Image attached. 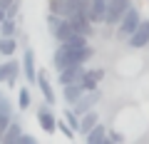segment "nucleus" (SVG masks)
Returning a JSON list of instances; mask_svg holds the SVG:
<instances>
[{
  "mask_svg": "<svg viewBox=\"0 0 149 144\" xmlns=\"http://www.w3.org/2000/svg\"><path fill=\"white\" fill-rule=\"evenodd\" d=\"M17 47H20L17 38H8V35H0V55H3V57H13V55L17 52Z\"/></svg>",
  "mask_w": 149,
  "mask_h": 144,
  "instance_id": "20",
  "label": "nucleus"
},
{
  "mask_svg": "<svg viewBox=\"0 0 149 144\" xmlns=\"http://www.w3.org/2000/svg\"><path fill=\"white\" fill-rule=\"evenodd\" d=\"M107 134H109V129L102 122H97L95 127L85 134V139H87V144H109V137H107Z\"/></svg>",
  "mask_w": 149,
  "mask_h": 144,
  "instance_id": "17",
  "label": "nucleus"
},
{
  "mask_svg": "<svg viewBox=\"0 0 149 144\" xmlns=\"http://www.w3.org/2000/svg\"><path fill=\"white\" fill-rule=\"evenodd\" d=\"M37 62H35V50L30 45H25L22 50V77H25L27 85H37Z\"/></svg>",
  "mask_w": 149,
  "mask_h": 144,
  "instance_id": "5",
  "label": "nucleus"
},
{
  "mask_svg": "<svg viewBox=\"0 0 149 144\" xmlns=\"http://www.w3.org/2000/svg\"><path fill=\"white\" fill-rule=\"evenodd\" d=\"M142 20H144V17H142V13H139V8L132 5V8L122 15V20L114 25V27H117V38H119V40H127L129 35L139 27V22H142Z\"/></svg>",
  "mask_w": 149,
  "mask_h": 144,
  "instance_id": "2",
  "label": "nucleus"
},
{
  "mask_svg": "<svg viewBox=\"0 0 149 144\" xmlns=\"http://www.w3.org/2000/svg\"><path fill=\"white\" fill-rule=\"evenodd\" d=\"M37 90L42 92V99L47 102V104H55V102H57L55 87L50 85V77H47V72H45V70H40V72H37Z\"/></svg>",
  "mask_w": 149,
  "mask_h": 144,
  "instance_id": "12",
  "label": "nucleus"
},
{
  "mask_svg": "<svg viewBox=\"0 0 149 144\" xmlns=\"http://www.w3.org/2000/svg\"><path fill=\"white\" fill-rule=\"evenodd\" d=\"M107 5H109V0H90V20L95 25H104V15H107Z\"/></svg>",
  "mask_w": 149,
  "mask_h": 144,
  "instance_id": "15",
  "label": "nucleus"
},
{
  "mask_svg": "<svg viewBox=\"0 0 149 144\" xmlns=\"http://www.w3.org/2000/svg\"><path fill=\"white\" fill-rule=\"evenodd\" d=\"M35 142H37V137H35V134H25V132H22L20 144H35Z\"/></svg>",
  "mask_w": 149,
  "mask_h": 144,
  "instance_id": "28",
  "label": "nucleus"
},
{
  "mask_svg": "<svg viewBox=\"0 0 149 144\" xmlns=\"http://www.w3.org/2000/svg\"><path fill=\"white\" fill-rule=\"evenodd\" d=\"M0 35L17 38V17H5V20L0 22Z\"/></svg>",
  "mask_w": 149,
  "mask_h": 144,
  "instance_id": "23",
  "label": "nucleus"
},
{
  "mask_svg": "<svg viewBox=\"0 0 149 144\" xmlns=\"http://www.w3.org/2000/svg\"><path fill=\"white\" fill-rule=\"evenodd\" d=\"M67 65H70L67 62V47L57 42V47H55V52H52V67L60 72V70H65Z\"/></svg>",
  "mask_w": 149,
  "mask_h": 144,
  "instance_id": "21",
  "label": "nucleus"
},
{
  "mask_svg": "<svg viewBox=\"0 0 149 144\" xmlns=\"http://www.w3.org/2000/svg\"><path fill=\"white\" fill-rule=\"evenodd\" d=\"M62 117L67 119V124H70V127L74 129V132L80 129V114L74 112V109H72V107H70V104H65V112H62Z\"/></svg>",
  "mask_w": 149,
  "mask_h": 144,
  "instance_id": "25",
  "label": "nucleus"
},
{
  "mask_svg": "<svg viewBox=\"0 0 149 144\" xmlns=\"http://www.w3.org/2000/svg\"><path fill=\"white\" fill-rule=\"evenodd\" d=\"M107 70L104 67H85V75H82L80 85L85 87V90H100L102 80H104Z\"/></svg>",
  "mask_w": 149,
  "mask_h": 144,
  "instance_id": "9",
  "label": "nucleus"
},
{
  "mask_svg": "<svg viewBox=\"0 0 149 144\" xmlns=\"http://www.w3.org/2000/svg\"><path fill=\"white\" fill-rule=\"evenodd\" d=\"M85 67L87 65H67L65 70L57 72V85H70V82H80L82 75H85Z\"/></svg>",
  "mask_w": 149,
  "mask_h": 144,
  "instance_id": "10",
  "label": "nucleus"
},
{
  "mask_svg": "<svg viewBox=\"0 0 149 144\" xmlns=\"http://www.w3.org/2000/svg\"><path fill=\"white\" fill-rule=\"evenodd\" d=\"M100 122V114H97V109H90V112H85L80 117V129H77V134H82V137H85L87 132H90L92 127H95V124Z\"/></svg>",
  "mask_w": 149,
  "mask_h": 144,
  "instance_id": "19",
  "label": "nucleus"
},
{
  "mask_svg": "<svg viewBox=\"0 0 149 144\" xmlns=\"http://www.w3.org/2000/svg\"><path fill=\"white\" fill-rule=\"evenodd\" d=\"M107 137H109V142H124L122 134H119V132H112V129H109V134H107Z\"/></svg>",
  "mask_w": 149,
  "mask_h": 144,
  "instance_id": "29",
  "label": "nucleus"
},
{
  "mask_svg": "<svg viewBox=\"0 0 149 144\" xmlns=\"http://www.w3.org/2000/svg\"><path fill=\"white\" fill-rule=\"evenodd\" d=\"M100 102H102V90H85V95H82L80 99L74 102V104H70V107H72L74 112H77V114L82 117L85 112L95 109V107L100 104Z\"/></svg>",
  "mask_w": 149,
  "mask_h": 144,
  "instance_id": "6",
  "label": "nucleus"
},
{
  "mask_svg": "<svg viewBox=\"0 0 149 144\" xmlns=\"http://www.w3.org/2000/svg\"><path fill=\"white\" fill-rule=\"evenodd\" d=\"M70 20H72V25H74V32H82V35H92V32H95V22L90 20L87 10H77Z\"/></svg>",
  "mask_w": 149,
  "mask_h": 144,
  "instance_id": "14",
  "label": "nucleus"
},
{
  "mask_svg": "<svg viewBox=\"0 0 149 144\" xmlns=\"http://www.w3.org/2000/svg\"><path fill=\"white\" fill-rule=\"evenodd\" d=\"M35 117H37V124H40V129H42L45 134H55L57 132V117H55V112H52V104H40L37 107V112H35Z\"/></svg>",
  "mask_w": 149,
  "mask_h": 144,
  "instance_id": "4",
  "label": "nucleus"
},
{
  "mask_svg": "<svg viewBox=\"0 0 149 144\" xmlns=\"http://www.w3.org/2000/svg\"><path fill=\"white\" fill-rule=\"evenodd\" d=\"M47 13H55V15H62V17H72L77 13V5L72 0H47Z\"/></svg>",
  "mask_w": 149,
  "mask_h": 144,
  "instance_id": "13",
  "label": "nucleus"
},
{
  "mask_svg": "<svg viewBox=\"0 0 149 144\" xmlns=\"http://www.w3.org/2000/svg\"><path fill=\"white\" fill-rule=\"evenodd\" d=\"M95 57V47L85 45V47H67V62L70 65H87Z\"/></svg>",
  "mask_w": 149,
  "mask_h": 144,
  "instance_id": "11",
  "label": "nucleus"
},
{
  "mask_svg": "<svg viewBox=\"0 0 149 144\" xmlns=\"http://www.w3.org/2000/svg\"><path fill=\"white\" fill-rule=\"evenodd\" d=\"M20 137H22V119L15 114L13 122L8 124L5 134H3V144H15V142H20Z\"/></svg>",
  "mask_w": 149,
  "mask_h": 144,
  "instance_id": "16",
  "label": "nucleus"
},
{
  "mask_svg": "<svg viewBox=\"0 0 149 144\" xmlns=\"http://www.w3.org/2000/svg\"><path fill=\"white\" fill-rule=\"evenodd\" d=\"M82 95H85V87H82L80 82H70V85H62V99H65V104H74V102L80 99Z\"/></svg>",
  "mask_w": 149,
  "mask_h": 144,
  "instance_id": "18",
  "label": "nucleus"
},
{
  "mask_svg": "<svg viewBox=\"0 0 149 144\" xmlns=\"http://www.w3.org/2000/svg\"><path fill=\"white\" fill-rule=\"evenodd\" d=\"M60 45H65V47H85V45H90V35H82V32H74V35H70L65 42H60Z\"/></svg>",
  "mask_w": 149,
  "mask_h": 144,
  "instance_id": "22",
  "label": "nucleus"
},
{
  "mask_svg": "<svg viewBox=\"0 0 149 144\" xmlns=\"http://www.w3.org/2000/svg\"><path fill=\"white\" fill-rule=\"evenodd\" d=\"M20 75H22V60L8 57L5 62H0V85H8V90L17 85Z\"/></svg>",
  "mask_w": 149,
  "mask_h": 144,
  "instance_id": "3",
  "label": "nucleus"
},
{
  "mask_svg": "<svg viewBox=\"0 0 149 144\" xmlns=\"http://www.w3.org/2000/svg\"><path fill=\"white\" fill-rule=\"evenodd\" d=\"M127 45H129L132 50H144V47L149 45V17L139 22V27L127 38Z\"/></svg>",
  "mask_w": 149,
  "mask_h": 144,
  "instance_id": "8",
  "label": "nucleus"
},
{
  "mask_svg": "<svg viewBox=\"0 0 149 144\" xmlns=\"http://www.w3.org/2000/svg\"><path fill=\"white\" fill-rule=\"evenodd\" d=\"M57 132H62L67 139H74V134H77V132H74V129L67 124V119H65V117H62V119H57Z\"/></svg>",
  "mask_w": 149,
  "mask_h": 144,
  "instance_id": "26",
  "label": "nucleus"
},
{
  "mask_svg": "<svg viewBox=\"0 0 149 144\" xmlns=\"http://www.w3.org/2000/svg\"><path fill=\"white\" fill-rule=\"evenodd\" d=\"M30 107H32V95H30V90H27V87H20V90H17V109L27 112Z\"/></svg>",
  "mask_w": 149,
  "mask_h": 144,
  "instance_id": "24",
  "label": "nucleus"
},
{
  "mask_svg": "<svg viewBox=\"0 0 149 144\" xmlns=\"http://www.w3.org/2000/svg\"><path fill=\"white\" fill-rule=\"evenodd\" d=\"M5 17H8V15H5V8H3V5H0V22H3V20H5Z\"/></svg>",
  "mask_w": 149,
  "mask_h": 144,
  "instance_id": "30",
  "label": "nucleus"
},
{
  "mask_svg": "<svg viewBox=\"0 0 149 144\" xmlns=\"http://www.w3.org/2000/svg\"><path fill=\"white\" fill-rule=\"evenodd\" d=\"M132 5H134L132 0H109V5H107V15H104V25H117V22L122 20V15Z\"/></svg>",
  "mask_w": 149,
  "mask_h": 144,
  "instance_id": "7",
  "label": "nucleus"
},
{
  "mask_svg": "<svg viewBox=\"0 0 149 144\" xmlns=\"http://www.w3.org/2000/svg\"><path fill=\"white\" fill-rule=\"evenodd\" d=\"M47 32L57 40V42H65L70 35H74V25H72V20H70V17L47 13Z\"/></svg>",
  "mask_w": 149,
  "mask_h": 144,
  "instance_id": "1",
  "label": "nucleus"
},
{
  "mask_svg": "<svg viewBox=\"0 0 149 144\" xmlns=\"http://www.w3.org/2000/svg\"><path fill=\"white\" fill-rule=\"evenodd\" d=\"M20 5H22V0H13L10 5L5 8V15L8 17H17V15H20Z\"/></svg>",
  "mask_w": 149,
  "mask_h": 144,
  "instance_id": "27",
  "label": "nucleus"
}]
</instances>
